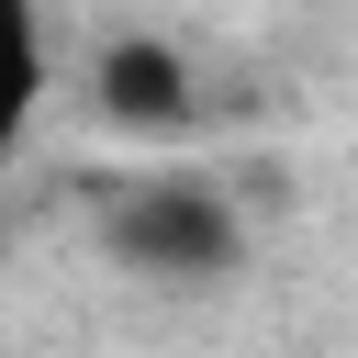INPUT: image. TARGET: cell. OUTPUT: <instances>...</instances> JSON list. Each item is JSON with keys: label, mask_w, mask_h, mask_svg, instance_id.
<instances>
[{"label": "cell", "mask_w": 358, "mask_h": 358, "mask_svg": "<svg viewBox=\"0 0 358 358\" xmlns=\"http://www.w3.org/2000/svg\"><path fill=\"white\" fill-rule=\"evenodd\" d=\"M45 78H56V56H45V0H0V157H22V134H34V112H45Z\"/></svg>", "instance_id": "3957f363"}, {"label": "cell", "mask_w": 358, "mask_h": 358, "mask_svg": "<svg viewBox=\"0 0 358 358\" xmlns=\"http://www.w3.org/2000/svg\"><path fill=\"white\" fill-rule=\"evenodd\" d=\"M90 112H101L112 134H190L201 78H190V56H179L168 34H112V45L90 56Z\"/></svg>", "instance_id": "7a4b0ae2"}, {"label": "cell", "mask_w": 358, "mask_h": 358, "mask_svg": "<svg viewBox=\"0 0 358 358\" xmlns=\"http://www.w3.org/2000/svg\"><path fill=\"white\" fill-rule=\"evenodd\" d=\"M101 257L145 291H224L246 268V213L201 168H145L101 201Z\"/></svg>", "instance_id": "6da1fadb"}]
</instances>
